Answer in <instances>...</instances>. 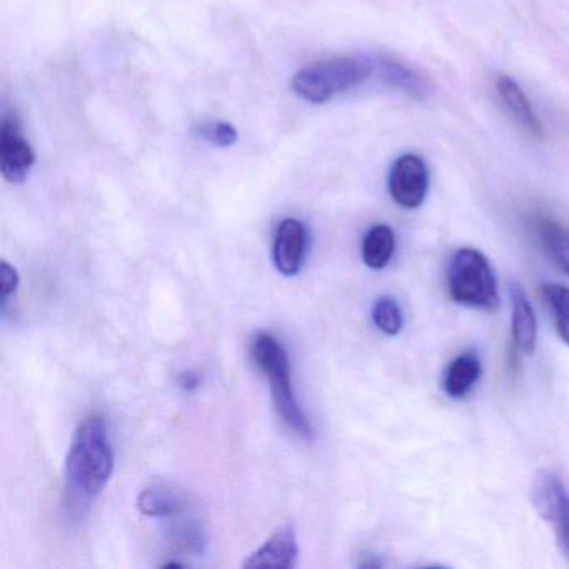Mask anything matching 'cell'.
I'll return each mask as SVG.
<instances>
[{
  "label": "cell",
  "instance_id": "1",
  "mask_svg": "<svg viewBox=\"0 0 569 569\" xmlns=\"http://www.w3.org/2000/svg\"><path fill=\"white\" fill-rule=\"evenodd\" d=\"M114 471V451L108 426L92 415L78 426L66 461L64 505L72 516H82L101 495Z\"/></svg>",
  "mask_w": 569,
  "mask_h": 569
},
{
  "label": "cell",
  "instance_id": "2",
  "mask_svg": "<svg viewBox=\"0 0 569 569\" xmlns=\"http://www.w3.org/2000/svg\"><path fill=\"white\" fill-rule=\"evenodd\" d=\"M251 352L256 365L268 378L279 418L302 439H311L315 431L292 391L291 362L284 346L269 332H259L252 342Z\"/></svg>",
  "mask_w": 569,
  "mask_h": 569
},
{
  "label": "cell",
  "instance_id": "3",
  "mask_svg": "<svg viewBox=\"0 0 569 569\" xmlns=\"http://www.w3.org/2000/svg\"><path fill=\"white\" fill-rule=\"evenodd\" d=\"M371 76V59L336 56L305 66L296 72L291 88L302 101L326 104L336 96L358 88Z\"/></svg>",
  "mask_w": 569,
  "mask_h": 569
},
{
  "label": "cell",
  "instance_id": "4",
  "mask_svg": "<svg viewBox=\"0 0 569 569\" xmlns=\"http://www.w3.org/2000/svg\"><path fill=\"white\" fill-rule=\"evenodd\" d=\"M448 292L456 305L466 308L491 312L499 306L495 271L478 249L462 248L452 256L448 269Z\"/></svg>",
  "mask_w": 569,
  "mask_h": 569
},
{
  "label": "cell",
  "instance_id": "5",
  "mask_svg": "<svg viewBox=\"0 0 569 569\" xmlns=\"http://www.w3.org/2000/svg\"><path fill=\"white\" fill-rule=\"evenodd\" d=\"M532 502L551 525L559 549L569 561V491L558 475L542 471L532 488Z\"/></svg>",
  "mask_w": 569,
  "mask_h": 569
},
{
  "label": "cell",
  "instance_id": "6",
  "mask_svg": "<svg viewBox=\"0 0 569 569\" xmlns=\"http://www.w3.org/2000/svg\"><path fill=\"white\" fill-rule=\"evenodd\" d=\"M36 164V152L21 119L8 112L0 126V172L9 184H22Z\"/></svg>",
  "mask_w": 569,
  "mask_h": 569
},
{
  "label": "cell",
  "instance_id": "7",
  "mask_svg": "<svg viewBox=\"0 0 569 569\" xmlns=\"http://www.w3.org/2000/svg\"><path fill=\"white\" fill-rule=\"evenodd\" d=\"M388 188L399 208L418 209L428 196V166L419 156H401L389 172Z\"/></svg>",
  "mask_w": 569,
  "mask_h": 569
},
{
  "label": "cell",
  "instance_id": "8",
  "mask_svg": "<svg viewBox=\"0 0 569 569\" xmlns=\"http://www.w3.org/2000/svg\"><path fill=\"white\" fill-rule=\"evenodd\" d=\"M306 249H308V232L305 224L298 219H284L276 231L274 248H272L278 271L288 278L299 274L305 262Z\"/></svg>",
  "mask_w": 569,
  "mask_h": 569
},
{
  "label": "cell",
  "instance_id": "9",
  "mask_svg": "<svg viewBox=\"0 0 569 569\" xmlns=\"http://www.w3.org/2000/svg\"><path fill=\"white\" fill-rule=\"evenodd\" d=\"M298 536L292 526L278 529L254 555L244 562L246 569L276 568L289 569L298 559Z\"/></svg>",
  "mask_w": 569,
  "mask_h": 569
},
{
  "label": "cell",
  "instance_id": "10",
  "mask_svg": "<svg viewBox=\"0 0 569 569\" xmlns=\"http://www.w3.org/2000/svg\"><path fill=\"white\" fill-rule=\"evenodd\" d=\"M496 89H498L499 98H501L502 104H505L506 111L509 112L512 121L526 134L532 136L538 141H545V126H542L541 119L538 118L535 109H532L528 96L519 88L518 82L515 79L508 78V76H501L498 82H496Z\"/></svg>",
  "mask_w": 569,
  "mask_h": 569
},
{
  "label": "cell",
  "instance_id": "11",
  "mask_svg": "<svg viewBox=\"0 0 569 569\" xmlns=\"http://www.w3.org/2000/svg\"><path fill=\"white\" fill-rule=\"evenodd\" d=\"M371 64L372 74H378L386 84L399 89L405 94L411 96L418 101H425L431 96L432 89L428 79L402 62L386 58V56H378V58L371 59Z\"/></svg>",
  "mask_w": 569,
  "mask_h": 569
},
{
  "label": "cell",
  "instance_id": "12",
  "mask_svg": "<svg viewBox=\"0 0 569 569\" xmlns=\"http://www.w3.org/2000/svg\"><path fill=\"white\" fill-rule=\"evenodd\" d=\"M511 308L512 345L531 356L538 342V319L525 289L516 282L511 286Z\"/></svg>",
  "mask_w": 569,
  "mask_h": 569
},
{
  "label": "cell",
  "instance_id": "13",
  "mask_svg": "<svg viewBox=\"0 0 569 569\" xmlns=\"http://www.w3.org/2000/svg\"><path fill=\"white\" fill-rule=\"evenodd\" d=\"M482 365L475 351H466L456 356L442 378V389L452 399H462L472 391L481 378Z\"/></svg>",
  "mask_w": 569,
  "mask_h": 569
},
{
  "label": "cell",
  "instance_id": "14",
  "mask_svg": "<svg viewBox=\"0 0 569 569\" xmlns=\"http://www.w3.org/2000/svg\"><path fill=\"white\" fill-rule=\"evenodd\" d=\"M536 234L549 258L569 276V229L549 218L536 221Z\"/></svg>",
  "mask_w": 569,
  "mask_h": 569
},
{
  "label": "cell",
  "instance_id": "15",
  "mask_svg": "<svg viewBox=\"0 0 569 569\" xmlns=\"http://www.w3.org/2000/svg\"><path fill=\"white\" fill-rule=\"evenodd\" d=\"M396 251V234L389 226L378 224L369 229L362 241V261L368 268L379 271L391 262Z\"/></svg>",
  "mask_w": 569,
  "mask_h": 569
},
{
  "label": "cell",
  "instance_id": "16",
  "mask_svg": "<svg viewBox=\"0 0 569 569\" xmlns=\"http://www.w3.org/2000/svg\"><path fill=\"white\" fill-rule=\"evenodd\" d=\"M138 508L151 518H174L184 512L186 499L174 489L148 488L139 495Z\"/></svg>",
  "mask_w": 569,
  "mask_h": 569
},
{
  "label": "cell",
  "instance_id": "17",
  "mask_svg": "<svg viewBox=\"0 0 569 569\" xmlns=\"http://www.w3.org/2000/svg\"><path fill=\"white\" fill-rule=\"evenodd\" d=\"M542 298L551 311L559 338L569 346V288L555 282H546L541 288Z\"/></svg>",
  "mask_w": 569,
  "mask_h": 569
},
{
  "label": "cell",
  "instance_id": "18",
  "mask_svg": "<svg viewBox=\"0 0 569 569\" xmlns=\"http://www.w3.org/2000/svg\"><path fill=\"white\" fill-rule=\"evenodd\" d=\"M372 322L386 336H398L405 326V318H402L401 308L396 299L389 298V296L379 298L372 306Z\"/></svg>",
  "mask_w": 569,
  "mask_h": 569
},
{
  "label": "cell",
  "instance_id": "19",
  "mask_svg": "<svg viewBox=\"0 0 569 569\" xmlns=\"http://www.w3.org/2000/svg\"><path fill=\"white\" fill-rule=\"evenodd\" d=\"M196 134L216 148H231L238 142V131L226 121H202L196 128Z\"/></svg>",
  "mask_w": 569,
  "mask_h": 569
},
{
  "label": "cell",
  "instance_id": "20",
  "mask_svg": "<svg viewBox=\"0 0 569 569\" xmlns=\"http://www.w3.org/2000/svg\"><path fill=\"white\" fill-rule=\"evenodd\" d=\"M19 272L14 266L9 264L8 261H2L0 264V302L2 309L8 308L9 299L18 292L19 288Z\"/></svg>",
  "mask_w": 569,
  "mask_h": 569
},
{
  "label": "cell",
  "instance_id": "21",
  "mask_svg": "<svg viewBox=\"0 0 569 569\" xmlns=\"http://www.w3.org/2000/svg\"><path fill=\"white\" fill-rule=\"evenodd\" d=\"M358 566L359 568L378 569L385 566V561H382L378 555H371V552H369V555L362 556V559L358 562Z\"/></svg>",
  "mask_w": 569,
  "mask_h": 569
},
{
  "label": "cell",
  "instance_id": "22",
  "mask_svg": "<svg viewBox=\"0 0 569 569\" xmlns=\"http://www.w3.org/2000/svg\"><path fill=\"white\" fill-rule=\"evenodd\" d=\"M181 386L186 391H194L199 386L198 375H196V372H184V375L181 376Z\"/></svg>",
  "mask_w": 569,
  "mask_h": 569
}]
</instances>
